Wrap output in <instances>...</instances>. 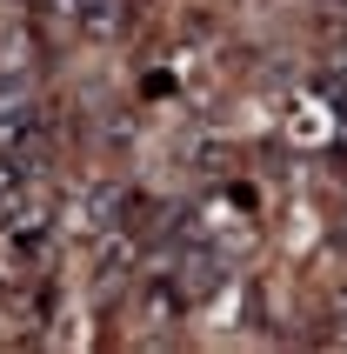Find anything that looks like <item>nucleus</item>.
I'll return each mask as SVG.
<instances>
[{"mask_svg": "<svg viewBox=\"0 0 347 354\" xmlns=\"http://www.w3.org/2000/svg\"><path fill=\"white\" fill-rule=\"evenodd\" d=\"M334 241H341V248H347V221H341V227H334Z\"/></svg>", "mask_w": 347, "mask_h": 354, "instance_id": "2", "label": "nucleus"}, {"mask_svg": "<svg viewBox=\"0 0 347 354\" xmlns=\"http://www.w3.org/2000/svg\"><path fill=\"white\" fill-rule=\"evenodd\" d=\"M67 20H74L80 34H114L120 20H127V0H60Z\"/></svg>", "mask_w": 347, "mask_h": 354, "instance_id": "1", "label": "nucleus"}]
</instances>
